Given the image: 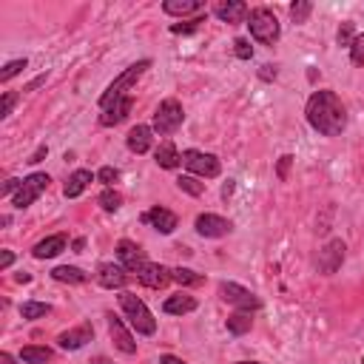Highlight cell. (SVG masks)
Listing matches in <instances>:
<instances>
[{
  "mask_svg": "<svg viewBox=\"0 0 364 364\" xmlns=\"http://www.w3.org/2000/svg\"><path fill=\"white\" fill-rule=\"evenodd\" d=\"M108 333H111V339H114V347L119 353H137V342L134 336L129 333V327L123 324V319H117V316H108Z\"/></svg>",
  "mask_w": 364,
  "mask_h": 364,
  "instance_id": "obj_14",
  "label": "cell"
},
{
  "mask_svg": "<svg viewBox=\"0 0 364 364\" xmlns=\"http://www.w3.org/2000/svg\"><path fill=\"white\" fill-rule=\"evenodd\" d=\"M182 165H185L188 171H194L197 176H205V179H214L222 171V165H220V160L214 154H202V151H194V148L182 151Z\"/></svg>",
  "mask_w": 364,
  "mask_h": 364,
  "instance_id": "obj_6",
  "label": "cell"
},
{
  "mask_svg": "<svg viewBox=\"0 0 364 364\" xmlns=\"http://www.w3.org/2000/svg\"><path fill=\"white\" fill-rule=\"evenodd\" d=\"M117 256H119V265H123L126 270H140L145 265V251L137 245V242L131 239H123L117 245Z\"/></svg>",
  "mask_w": 364,
  "mask_h": 364,
  "instance_id": "obj_15",
  "label": "cell"
},
{
  "mask_svg": "<svg viewBox=\"0 0 364 364\" xmlns=\"http://www.w3.org/2000/svg\"><path fill=\"white\" fill-rule=\"evenodd\" d=\"M15 103H17V94L6 91V94H3V106H0V117H9V114H12V108H15Z\"/></svg>",
  "mask_w": 364,
  "mask_h": 364,
  "instance_id": "obj_39",
  "label": "cell"
},
{
  "mask_svg": "<svg viewBox=\"0 0 364 364\" xmlns=\"http://www.w3.org/2000/svg\"><path fill=\"white\" fill-rule=\"evenodd\" d=\"M233 51H236L239 60H251V57H254V49H251V43H248L245 38H239V40L233 43Z\"/></svg>",
  "mask_w": 364,
  "mask_h": 364,
  "instance_id": "obj_37",
  "label": "cell"
},
{
  "mask_svg": "<svg viewBox=\"0 0 364 364\" xmlns=\"http://www.w3.org/2000/svg\"><path fill=\"white\" fill-rule=\"evenodd\" d=\"M202 0H165V3H163V9H165V15H182V17H185V15H194V12H202Z\"/></svg>",
  "mask_w": 364,
  "mask_h": 364,
  "instance_id": "obj_23",
  "label": "cell"
},
{
  "mask_svg": "<svg viewBox=\"0 0 364 364\" xmlns=\"http://www.w3.org/2000/svg\"><path fill=\"white\" fill-rule=\"evenodd\" d=\"M94 179V174L91 171H85V168H80V171H74L69 179H66V188H63V194L69 197V199H74V197H80L85 188H88V182Z\"/></svg>",
  "mask_w": 364,
  "mask_h": 364,
  "instance_id": "obj_21",
  "label": "cell"
},
{
  "mask_svg": "<svg viewBox=\"0 0 364 364\" xmlns=\"http://www.w3.org/2000/svg\"><path fill=\"white\" fill-rule=\"evenodd\" d=\"M97 179H100V182H106V185H111V182H117V179H119V171H117V168H111V165H106V168H100V171H97Z\"/></svg>",
  "mask_w": 364,
  "mask_h": 364,
  "instance_id": "obj_38",
  "label": "cell"
},
{
  "mask_svg": "<svg viewBox=\"0 0 364 364\" xmlns=\"http://www.w3.org/2000/svg\"><path fill=\"white\" fill-rule=\"evenodd\" d=\"M40 83H46V74H43V77H38V80H32V83H28V85H26V91H35V88H38Z\"/></svg>",
  "mask_w": 364,
  "mask_h": 364,
  "instance_id": "obj_46",
  "label": "cell"
},
{
  "mask_svg": "<svg viewBox=\"0 0 364 364\" xmlns=\"http://www.w3.org/2000/svg\"><path fill=\"white\" fill-rule=\"evenodd\" d=\"M199 23H205V20H202V17H194V20H188V23H174L171 32H174V35H188V32H197Z\"/></svg>",
  "mask_w": 364,
  "mask_h": 364,
  "instance_id": "obj_36",
  "label": "cell"
},
{
  "mask_svg": "<svg viewBox=\"0 0 364 364\" xmlns=\"http://www.w3.org/2000/svg\"><path fill=\"white\" fill-rule=\"evenodd\" d=\"M350 63L353 66H364V35H356V40L350 46Z\"/></svg>",
  "mask_w": 364,
  "mask_h": 364,
  "instance_id": "obj_34",
  "label": "cell"
},
{
  "mask_svg": "<svg viewBox=\"0 0 364 364\" xmlns=\"http://www.w3.org/2000/svg\"><path fill=\"white\" fill-rule=\"evenodd\" d=\"M248 26H251L254 40H259L262 46H273V43L279 40V35H282L276 15H273L270 9H265V6L248 12Z\"/></svg>",
  "mask_w": 364,
  "mask_h": 364,
  "instance_id": "obj_3",
  "label": "cell"
},
{
  "mask_svg": "<svg viewBox=\"0 0 364 364\" xmlns=\"http://www.w3.org/2000/svg\"><path fill=\"white\" fill-rule=\"evenodd\" d=\"M163 311H165V313H171V316L191 313V311H197V299H194V296H188V293L168 296V299H165V305H163Z\"/></svg>",
  "mask_w": 364,
  "mask_h": 364,
  "instance_id": "obj_20",
  "label": "cell"
},
{
  "mask_svg": "<svg viewBox=\"0 0 364 364\" xmlns=\"http://www.w3.org/2000/svg\"><path fill=\"white\" fill-rule=\"evenodd\" d=\"M12 262H15V254H12V251H3V256H0V267L6 270V267H12Z\"/></svg>",
  "mask_w": 364,
  "mask_h": 364,
  "instance_id": "obj_44",
  "label": "cell"
},
{
  "mask_svg": "<svg viewBox=\"0 0 364 364\" xmlns=\"http://www.w3.org/2000/svg\"><path fill=\"white\" fill-rule=\"evenodd\" d=\"M231 222L225 217H217V214H202L197 217V233L205 236V239H217V236H225L231 233Z\"/></svg>",
  "mask_w": 364,
  "mask_h": 364,
  "instance_id": "obj_12",
  "label": "cell"
},
{
  "mask_svg": "<svg viewBox=\"0 0 364 364\" xmlns=\"http://www.w3.org/2000/svg\"><path fill=\"white\" fill-rule=\"evenodd\" d=\"M176 185H179V191H185L191 197H202V191H205V185H202V182H197L194 176H179Z\"/></svg>",
  "mask_w": 364,
  "mask_h": 364,
  "instance_id": "obj_32",
  "label": "cell"
},
{
  "mask_svg": "<svg viewBox=\"0 0 364 364\" xmlns=\"http://www.w3.org/2000/svg\"><path fill=\"white\" fill-rule=\"evenodd\" d=\"M182 163V154H176V148H174V142H163L160 148H157V165L160 168H176Z\"/></svg>",
  "mask_w": 364,
  "mask_h": 364,
  "instance_id": "obj_25",
  "label": "cell"
},
{
  "mask_svg": "<svg viewBox=\"0 0 364 364\" xmlns=\"http://www.w3.org/2000/svg\"><path fill=\"white\" fill-rule=\"evenodd\" d=\"M46 154H49V148H46V145H40V148H38V151H35V154H32V157H28L26 163H32V165H38V163H40V160H43Z\"/></svg>",
  "mask_w": 364,
  "mask_h": 364,
  "instance_id": "obj_42",
  "label": "cell"
},
{
  "mask_svg": "<svg viewBox=\"0 0 364 364\" xmlns=\"http://www.w3.org/2000/svg\"><path fill=\"white\" fill-rule=\"evenodd\" d=\"M236 364H259V361H236Z\"/></svg>",
  "mask_w": 364,
  "mask_h": 364,
  "instance_id": "obj_49",
  "label": "cell"
},
{
  "mask_svg": "<svg viewBox=\"0 0 364 364\" xmlns=\"http://www.w3.org/2000/svg\"><path fill=\"white\" fill-rule=\"evenodd\" d=\"M26 66H28V63H26V57H23V60H12V63H6V69L0 72V80H3V83H9V80H12L15 74H20Z\"/></svg>",
  "mask_w": 364,
  "mask_h": 364,
  "instance_id": "obj_35",
  "label": "cell"
},
{
  "mask_svg": "<svg viewBox=\"0 0 364 364\" xmlns=\"http://www.w3.org/2000/svg\"><path fill=\"white\" fill-rule=\"evenodd\" d=\"M51 313V305H46V301H26V305L20 308V316L23 319H43V316H49Z\"/></svg>",
  "mask_w": 364,
  "mask_h": 364,
  "instance_id": "obj_27",
  "label": "cell"
},
{
  "mask_svg": "<svg viewBox=\"0 0 364 364\" xmlns=\"http://www.w3.org/2000/svg\"><path fill=\"white\" fill-rule=\"evenodd\" d=\"M119 308H123L129 324L137 333H142V336H154L157 333V322H154V316H151V311L145 308L142 299H137L134 293H119Z\"/></svg>",
  "mask_w": 364,
  "mask_h": 364,
  "instance_id": "obj_2",
  "label": "cell"
},
{
  "mask_svg": "<svg viewBox=\"0 0 364 364\" xmlns=\"http://www.w3.org/2000/svg\"><path fill=\"white\" fill-rule=\"evenodd\" d=\"M311 12H313V3H311V0H296V3L290 6L293 23H305V20L311 17Z\"/></svg>",
  "mask_w": 364,
  "mask_h": 364,
  "instance_id": "obj_30",
  "label": "cell"
},
{
  "mask_svg": "<svg viewBox=\"0 0 364 364\" xmlns=\"http://www.w3.org/2000/svg\"><path fill=\"white\" fill-rule=\"evenodd\" d=\"M214 15L222 23H242L248 17V6L242 3V0H228V3H217L214 6Z\"/></svg>",
  "mask_w": 364,
  "mask_h": 364,
  "instance_id": "obj_19",
  "label": "cell"
},
{
  "mask_svg": "<svg viewBox=\"0 0 364 364\" xmlns=\"http://www.w3.org/2000/svg\"><path fill=\"white\" fill-rule=\"evenodd\" d=\"M100 205H103V210L114 214V210H119V205H123V197H119L114 188H106V191L100 194Z\"/></svg>",
  "mask_w": 364,
  "mask_h": 364,
  "instance_id": "obj_31",
  "label": "cell"
},
{
  "mask_svg": "<svg viewBox=\"0 0 364 364\" xmlns=\"http://www.w3.org/2000/svg\"><path fill=\"white\" fill-rule=\"evenodd\" d=\"M305 114H308V123L324 137H339L347 126V111L333 91H313Z\"/></svg>",
  "mask_w": 364,
  "mask_h": 364,
  "instance_id": "obj_1",
  "label": "cell"
},
{
  "mask_svg": "<svg viewBox=\"0 0 364 364\" xmlns=\"http://www.w3.org/2000/svg\"><path fill=\"white\" fill-rule=\"evenodd\" d=\"M0 364H15V358L9 353H0Z\"/></svg>",
  "mask_w": 364,
  "mask_h": 364,
  "instance_id": "obj_48",
  "label": "cell"
},
{
  "mask_svg": "<svg viewBox=\"0 0 364 364\" xmlns=\"http://www.w3.org/2000/svg\"><path fill=\"white\" fill-rule=\"evenodd\" d=\"M94 339V330H91V324L85 322V324H80V327H74V330H66V333H60L57 336V345L63 347V350H80L85 342H91Z\"/></svg>",
  "mask_w": 364,
  "mask_h": 364,
  "instance_id": "obj_16",
  "label": "cell"
},
{
  "mask_svg": "<svg viewBox=\"0 0 364 364\" xmlns=\"http://www.w3.org/2000/svg\"><path fill=\"white\" fill-rule=\"evenodd\" d=\"M49 182H51L49 174H32V176H26V179H23V185H20V191L12 197V205L20 208V210L28 208V205H32V202H35V199L49 188Z\"/></svg>",
  "mask_w": 364,
  "mask_h": 364,
  "instance_id": "obj_8",
  "label": "cell"
},
{
  "mask_svg": "<svg viewBox=\"0 0 364 364\" xmlns=\"http://www.w3.org/2000/svg\"><path fill=\"white\" fill-rule=\"evenodd\" d=\"M182 119H185V114H182L179 100L168 97V100H163V103L157 106V111H154V131L163 134V137H168V134H174V131L182 126Z\"/></svg>",
  "mask_w": 364,
  "mask_h": 364,
  "instance_id": "obj_5",
  "label": "cell"
},
{
  "mask_svg": "<svg viewBox=\"0 0 364 364\" xmlns=\"http://www.w3.org/2000/svg\"><path fill=\"white\" fill-rule=\"evenodd\" d=\"M131 108H134V97L131 94H126V97H119V100H114L108 108H103V114H100V126H119L123 119L131 114Z\"/></svg>",
  "mask_w": 364,
  "mask_h": 364,
  "instance_id": "obj_11",
  "label": "cell"
},
{
  "mask_svg": "<svg viewBox=\"0 0 364 364\" xmlns=\"http://www.w3.org/2000/svg\"><path fill=\"white\" fill-rule=\"evenodd\" d=\"M20 185H23V179H6L3 194H6V197H9V194H17V191H20Z\"/></svg>",
  "mask_w": 364,
  "mask_h": 364,
  "instance_id": "obj_41",
  "label": "cell"
},
{
  "mask_svg": "<svg viewBox=\"0 0 364 364\" xmlns=\"http://www.w3.org/2000/svg\"><path fill=\"white\" fill-rule=\"evenodd\" d=\"M129 148L134 151V154H145V151H151V129L148 126H134L129 131Z\"/></svg>",
  "mask_w": 364,
  "mask_h": 364,
  "instance_id": "obj_22",
  "label": "cell"
},
{
  "mask_svg": "<svg viewBox=\"0 0 364 364\" xmlns=\"http://www.w3.org/2000/svg\"><path fill=\"white\" fill-rule=\"evenodd\" d=\"M151 69V60H140V63H134V66H129L123 74H119L108 88H106V94L100 97V108H108L114 100H119V97H126L129 91L137 85V80L145 74Z\"/></svg>",
  "mask_w": 364,
  "mask_h": 364,
  "instance_id": "obj_4",
  "label": "cell"
},
{
  "mask_svg": "<svg viewBox=\"0 0 364 364\" xmlns=\"http://www.w3.org/2000/svg\"><path fill=\"white\" fill-rule=\"evenodd\" d=\"M142 222L145 225H151V228H154V231H160V233H174L176 231V214H171V210L168 208H151V210H145V214H142Z\"/></svg>",
  "mask_w": 364,
  "mask_h": 364,
  "instance_id": "obj_13",
  "label": "cell"
},
{
  "mask_svg": "<svg viewBox=\"0 0 364 364\" xmlns=\"http://www.w3.org/2000/svg\"><path fill=\"white\" fill-rule=\"evenodd\" d=\"M51 276H54L57 282H66V285H83V282H88V273H85V270H80V267H69V265L54 267V270H51Z\"/></svg>",
  "mask_w": 364,
  "mask_h": 364,
  "instance_id": "obj_24",
  "label": "cell"
},
{
  "mask_svg": "<svg viewBox=\"0 0 364 364\" xmlns=\"http://www.w3.org/2000/svg\"><path fill=\"white\" fill-rule=\"evenodd\" d=\"M231 194H233V182H231V179H228V182H225V188H222V197H225V199H228V197H231Z\"/></svg>",
  "mask_w": 364,
  "mask_h": 364,
  "instance_id": "obj_47",
  "label": "cell"
},
{
  "mask_svg": "<svg viewBox=\"0 0 364 364\" xmlns=\"http://www.w3.org/2000/svg\"><path fill=\"white\" fill-rule=\"evenodd\" d=\"M345 242L342 239H333V242H327V245L319 251V270L322 273H336L339 267H342V262H345Z\"/></svg>",
  "mask_w": 364,
  "mask_h": 364,
  "instance_id": "obj_9",
  "label": "cell"
},
{
  "mask_svg": "<svg viewBox=\"0 0 364 364\" xmlns=\"http://www.w3.org/2000/svg\"><path fill=\"white\" fill-rule=\"evenodd\" d=\"M259 77H262V80H276V66H262Z\"/></svg>",
  "mask_w": 364,
  "mask_h": 364,
  "instance_id": "obj_43",
  "label": "cell"
},
{
  "mask_svg": "<svg viewBox=\"0 0 364 364\" xmlns=\"http://www.w3.org/2000/svg\"><path fill=\"white\" fill-rule=\"evenodd\" d=\"M160 364H185L182 358H176V356H171V353H165L163 358H160Z\"/></svg>",
  "mask_w": 364,
  "mask_h": 364,
  "instance_id": "obj_45",
  "label": "cell"
},
{
  "mask_svg": "<svg viewBox=\"0 0 364 364\" xmlns=\"http://www.w3.org/2000/svg\"><path fill=\"white\" fill-rule=\"evenodd\" d=\"M97 282H100L103 288L114 290V288H123V285L129 282V273H126V267H123V265L103 262V265L97 267Z\"/></svg>",
  "mask_w": 364,
  "mask_h": 364,
  "instance_id": "obj_17",
  "label": "cell"
},
{
  "mask_svg": "<svg viewBox=\"0 0 364 364\" xmlns=\"http://www.w3.org/2000/svg\"><path fill=\"white\" fill-rule=\"evenodd\" d=\"M353 40H356V23H350V20H347V23H342V26H339V32H336V43L350 49V46H353Z\"/></svg>",
  "mask_w": 364,
  "mask_h": 364,
  "instance_id": "obj_33",
  "label": "cell"
},
{
  "mask_svg": "<svg viewBox=\"0 0 364 364\" xmlns=\"http://www.w3.org/2000/svg\"><path fill=\"white\" fill-rule=\"evenodd\" d=\"M220 296L228 301V305H233V308H239V311H245V313L262 308V299H259L256 293H251L248 288L236 285V282H222V285H220Z\"/></svg>",
  "mask_w": 364,
  "mask_h": 364,
  "instance_id": "obj_7",
  "label": "cell"
},
{
  "mask_svg": "<svg viewBox=\"0 0 364 364\" xmlns=\"http://www.w3.org/2000/svg\"><path fill=\"white\" fill-rule=\"evenodd\" d=\"M251 324H254V319H251V313H245V311H236L233 316H228V330L233 333V336H242V333H248Z\"/></svg>",
  "mask_w": 364,
  "mask_h": 364,
  "instance_id": "obj_26",
  "label": "cell"
},
{
  "mask_svg": "<svg viewBox=\"0 0 364 364\" xmlns=\"http://www.w3.org/2000/svg\"><path fill=\"white\" fill-rule=\"evenodd\" d=\"M66 245H69L66 233L46 236L43 242H38V245H35V256H38V259H54L57 254H63V251H66Z\"/></svg>",
  "mask_w": 364,
  "mask_h": 364,
  "instance_id": "obj_18",
  "label": "cell"
},
{
  "mask_svg": "<svg viewBox=\"0 0 364 364\" xmlns=\"http://www.w3.org/2000/svg\"><path fill=\"white\" fill-rule=\"evenodd\" d=\"M134 273H137V282H140V285L154 288V290H160V288H165L168 282H174L168 267H163V265H151V262H145V265H142L140 270H134Z\"/></svg>",
  "mask_w": 364,
  "mask_h": 364,
  "instance_id": "obj_10",
  "label": "cell"
},
{
  "mask_svg": "<svg viewBox=\"0 0 364 364\" xmlns=\"http://www.w3.org/2000/svg\"><path fill=\"white\" fill-rule=\"evenodd\" d=\"M290 163H293V157H290V154H285V157L279 160V168H276L279 179H288V168H290Z\"/></svg>",
  "mask_w": 364,
  "mask_h": 364,
  "instance_id": "obj_40",
  "label": "cell"
},
{
  "mask_svg": "<svg viewBox=\"0 0 364 364\" xmlns=\"http://www.w3.org/2000/svg\"><path fill=\"white\" fill-rule=\"evenodd\" d=\"M171 279L179 282V285H202V276H199V273H194V270H188V267H174Z\"/></svg>",
  "mask_w": 364,
  "mask_h": 364,
  "instance_id": "obj_29",
  "label": "cell"
},
{
  "mask_svg": "<svg viewBox=\"0 0 364 364\" xmlns=\"http://www.w3.org/2000/svg\"><path fill=\"white\" fill-rule=\"evenodd\" d=\"M20 358L26 364H46V361H51V350L49 347H23Z\"/></svg>",
  "mask_w": 364,
  "mask_h": 364,
  "instance_id": "obj_28",
  "label": "cell"
}]
</instances>
